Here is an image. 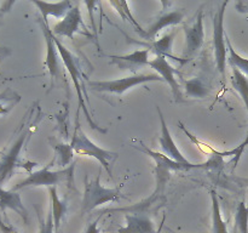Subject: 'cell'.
I'll list each match as a JSON object with an SVG mask.
<instances>
[{
    "label": "cell",
    "instance_id": "6da1fadb",
    "mask_svg": "<svg viewBox=\"0 0 248 233\" xmlns=\"http://www.w3.org/2000/svg\"><path fill=\"white\" fill-rule=\"evenodd\" d=\"M140 146H133L135 148H137L138 150L143 153H147L149 157H152L155 162V176H156V188H155V194L157 196H161L165 192V187H166L167 182L171 179L172 171H182V170H194V169H207L211 167L216 163L217 158H222L220 155H215L212 159H210L206 163H200V164H181V163H177L174 160L170 159L167 155L162 154V153L155 152V150L148 148L142 141H140Z\"/></svg>",
    "mask_w": 248,
    "mask_h": 233
},
{
    "label": "cell",
    "instance_id": "7a4b0ae2",
    "mask_svg": "<svg viewBox=\"0 0 248 233\" xmlns=\"http://www.w3.org/2000/svg\"><path fill=\"white\" fill-rule=\"evenodd\" d=\"M101 172L102 170H99L96 179L91 180V181L85 179V191L81 204V210L84 214L94 210L99 205L110 203V201H118L120 198H124L120 192L123 184L118 186L116 188H106L102 186Z\"/></svg>",
    "mask_w": 248,
    "mask_h": 233
},
{
    "label": "cell",
    "instance_id": "3957f363",
    "mask_svg": "<svg viewBox=\"0 0 248 233\" xmlns=\"http://www.w3.org/2000/svg\"><path fill=\"white\" fill-rule=\"evenodd\" d=\"M78 125L75 128L74 135H73L70 146L74 150V153L78 155H85V157L96 158L103 167H106L107 172L111 176L110 162L118 158V153L111 152V150H104L94 145L91 140L86 136V133L82 131L81 126L79 124V119H77Z\"/></svg>",
    "mask_w": 248,
    "mask_h": 233
},
{
    "label": "cell",
    "instance_id": "277c9868",
    "mask_svg": "<svg viewBox=\"0 0 248 233\" xmlns=\"http://www.w3.org/2000/svg\"><path fill=\"white\" fill-rule=\"evenodd\" d=\"M55 36V35H53ZM55 44L56 48H57L58 52H60L61 58H62V62L64 65V67L67 68V70L69 72L70 77H72L73 83H74L75 87H77V92H78V100H79V107L80 108L84 109V113L86 116L87 120H89L90 125H91L92 129H96V130L101 131V133H107V130H103V129L99 128L98 125L92 121L91 119V114H90L89 109H87L86 103H85V96L82 94V86H81V73H80L79 69V65H78V60L64 45L60 41V39H57L55 36Z\"/></svg>",
    "mask_w": 248,
    "mask_h": 233
},
{
    "label": "cell",
    "instance_id": "5b68a950",
    "mask_svg": "<svg viewBox=\"0 0 248 233\" xmlns=\"http://www.w3.org/2000/svg\"><path fill=\"white\" fill-rule=\"evenodd\" d=\"M149 82H164L159 74H135L132 77L121 78L114 80H101V82H89L87 85L91 90L98 92H110L115 95H123L131 87Z\"/></svg>",
    "mask_w": 248,
    "mask_h": 233
},
{
    "label": "cell",
    "instance_id": "8992f818",
    "mask_svg": "<svg viewBox=\"0 0 248 233\" xmlns=\"http://www.w3.org/2000/svg\"><path fill=\"white\" fill-rule=\"evenodd\" d=\"M73 170L74 166H69L64 170L60 171H52L48 169V166L43 167L41 170H38L35 172H31L27 179L17 183L12 188V191H18V189L26 188V187H38V186H47V187H56L57 184L62 182H72L73 180Z\"/></svg>",
    "mask_w": 248,
    "mask_h": 233
},
{
    "label": "cell",
    "instance_id": "52a82bcc",
    "mask_svg": "<svg viewBox=\"0 0 248 233\" xmlns=\"http://www.w3.org/2000/svg\"><path fill=\"white\" fill-rule=\"evenodd\" d=\"M229 1H224L217 14L213 18V46H215V57L218 72L222 74V78H225V67L228 62V46H227V34L224 31V16L225 7Z\"/></svg>",
    "mask_w": 248,
    "mask_h": 233
},
{
    "label": "cell",
    "instance_id": "ba28073f",
    "mask_svg": "<svg viewBox=\"0 0 248 233\" xmlns=\"http://www.w3.org/2000/svg\"><path fill=\"white\" fill-rule=\"evenodd\" d=\"M29 130H31L29 126L26 128L23 124L21 126V133L17 136L16 141L12 143L10 150L0 158V186L11 179L17 166H22L21 163H19V154H21L24 142L29 136V133H31Z\"/></svg>",
    "mask_w": 248,
    "mask_h": 233
},
{
    "label": "cell",
    "instance_id": "9c48e42d",
    "mask_svg": "<svg viewBox=\"0 0 248 233\" xmlns=\"http://www.w3.org/2000/svg\"><path fill=\"white\" fill-rule=\"evenodd\" d=\"M40 26L41 29H43L44 36H45L46 40V48H47V53H46L45 58V66L47 68L48 73H50L51 77V86H53V83H55L56 79L58 78H62V70L63 66L61 65V61L62 58H58V50L56 48L55 44V36H53L52 31L48 28L47 22L44 21L43 18L40 19Z\"/></svg>",
    "mask_w": 248,
    "mask_h": 233
},
{
    "label": "cell",
    "instance_id": "30bf717a",
    "mask_svg": "<svg viewBox=\"0 0 248 233\" xmlns=\"http://www.w3.org/2000/svg\"><path fill=\"white\" fill-rule=\"evenodd\" d=\"M184 33H186V56L190 57L199 51L205 40V28H203V11L200 10L195 16L193 23L184 24Z\"/></svg>",
    "mask_w": 248,
    "mask_h": 233
},
{
    "label": "cell",
    "instance_id": "8fae6325",
    "mask_svg": "<svg viewBox=\"0 0 248 233\" xmlns=\"http://www.w3.org/2000/svg\"><path fill=\"white\" fill-rule=\"evenodd\" d=\"M149 66L152 68H154V69L157 72V74L164 79V82H166L167 84L171 86L174 101L184 102L183 92H182L181 86H179L178 82H177L176 79V75H174L177 72L176 69L170 65L166 56H162V55L155 56L154 60H152L149 62Z\"/></svg>",
    "mask_w": 248,
    "mask_h": 233
},
{
    "label": "cell",
    "instance_id": "7c38bea8",
    "mask_svg": "<svg viewBox=\"0 0 248 233\" xmlns=\"http://www.w3.org/2000/svg\"><path fill=\"white\" fill-rule=\"evenodd\" d=\"M80 27L86 28L84 21H82L80 5L77 4L61 21H58L53 26L52 34L55 36H65V38L74 39V34L80 32Z\"/></svg>",
    "mask_w": 248,
    "mask_h": 233
},
{
    "label": "cell",
    "instance_id": "4fadbf2b",
    "mask_svg": "<svg viewBox=\"0 0 248 233\" xmlns=\"http://www.w3.org/2000/svg\"><path fill=\"white\" fill-rule=\"evenodd\" d=\"M156 109L160 116V123H161V136H160L159 138V142L162 152L165 153V155H167L170 159L174 160V162L181 163V164H190V162H188V160L184 158V155L182 154L181 150L177 147L176 142H174L173 138H172V135L171 133H170L169 128H167L166 120H165L164 114H162L160 107L157 106Z\"/></svg>",
    "mask_w": 248,
    "mask_h": 233
},
{
    "label": "cell",
    "instance_id": "5bb4252c",
    "mask_svg": "<svg viewBox=\"0 0 248 233\" xmlns=\"http://www.w3.org/2000/svg\"><path fill=\"white\" fill-rule=\"evenodd\" d=\"M126 225L116 233H156L154 222L147 214H126Z\"/></svg>",
    "mask_w": 248,
    "mask_h": 233
},
{
    "label": "cell",
    "instance_id": "9a60e30c",
    "mask_svg": "<svg viewBox=\"0 0 248 233\" xmlns=\"http://www.w3.org/2000/svg\"><path fill=\"white\" fill-rule=\"evenodd\" d=\"M7 209L14 210L15 213L21 216L24 223H28V211H27L26 206L22 203L19 193L12 191V189L11 191H6V189L0 186V213L4 215L5 218H6L5 211Z\"/></svg>",
    "mask_w": 248,
    "mask_h": 233
},
{
    "label": "cell",
    "instance_id": "2e32d148",
    "mask_svg": "<svg viewBox=\"0 0 248 233\" xmlns=\"http://www.w3.org/2000/svg\"><path fill=\"white\" fill-rule=\"evenodd\" d=\"M184 18V12L179 11V10H174V11L165 12L161 16L157 17L156 21L149 27L147 32H144V35L143 38L147 39V40L155 41V36L159 33L161 29L166 28L169 26H176V24L181 23Z\"/></svg>",
    "mask_w": 248,
    "mask_h": 233
},
{
    "label": "cell",
    "instance_id": "e0dca14e",
    "mask_svg": "<svg viewBox=\"0 0 248 233\" xmlns=\"http://www.w3.org/2000/svg\"><path fill=\"white\" fill-rule=\"evenodd\" d=\"M31 2L38 7L45 22H47L48 16H53L56 18H63L73 7V2L70 0H63V1L58 2H46L41 1V0H33Z\"/></svg>",
    "mask_w": 248,
    "mask_h": 233
},
{
    "label": "cell",
    "instance_id": "ac0fdd59",
    "mask_svg": "<svg viewBox=\"0 0 248 233\" xmlns=\"http://www.w3.org/2000/svg\"><path fill=\"white\" fill-rule=\"evenodd\" d=\"M149 48L143 49V50H137L132 53L124 56H114L110 55L111 62L115 63L120 68H127L132 70L135 67H140V66L149 65Z\"/></svg>",
    "mask_w": 248,
    "mask_h": 233
},
{
    "label": "cell",
    "instance_id": "d6986e66",
    "mask_svg": "<svg viewBox=\"0 0 248 233\" xmlns=\"http://www.w3.org/2000/svg\"><path fill=\"white\" fill-rule=\"evenodd\" d=\"M50 197H51V213L53 217V225H55L56 233L58 232L61 226V220L65 215L68 210V205L65 201H62L57 194V188L56 187H50Z\"/></svg>",
    "mask_w": 248,
    "mask_h": 233
},
{
    "label": "cell",
    "instance_id": "ffe728a7",
    "mask_svg": "<svg viewBox=\"0 0 248 233\" xmlns=\"http://www.w3.org/2000/svg\"><path fill=\"white\" fill-rule=\"evenodd\" d=\"M210 194L211 199H212V233H229L227 223L222 217L217 192L215 189H211Z\"/></svg>",
    "mask_w": 248,
    "mask_h": 233
},
{
    "label": "cell",
    "instance_id": "44dd1931",
    "mask_svg": "<svg viewBox=\"0 0 248 233\" xmlns=\"http://www.w3.org/2000/svg\"><path fill=\"white\" fill-rule=\"evenodd\" d=\"M184 89L188 96L196 97V99H203L210 94V86L201 78H191L189 80H184Z\"/></svg>",
    "mask_w": 248,
    "mask_h": 233
},
{
    "label": "cell",
    "instance_id": "7402d4cb",
    "mask_svg": "<svg viewBox=\"0 0 248 233\" xmlns=\"http://www.w3.org/2000/svg\"><path fill=\"white\" fill-rule=\"evenodd\" d=\"M232 84L234 86V89L241 96L242 101H244L248 112V77H246L242 72H240L237 68H232Z\"/></svg>",
    "mask_w": 248,
    "mask_h": 233
},
{
    "label": "cell",
    "instance_id": "603a6c76",
    "mask_svg": "<svg viewBox=\"0 0 248 233\" xmlns=\"http://www.w3.org/2000/svg\"><path fill=\"white\" fill-rule=\"evenodd\" d=\"M227 46H228V52H229L228 63H229L232 68H237L240 72H242L246 77H248V60L247 58L242 57L241 55H239V53L235 51V49L232 48V43H230V39L228 35H227Z\"/></svg>",
    "mask_w": 248,
    "mask_h": 233
},
{
    "label": "cell",
    "instance_id": "cb8c5ba5",
    "mask_svg": "<svg viewBox=\"0 0 248 233\" xmlns=\"http://www.w3.org/2000/svg\"><path fill=\"white\" fill-rule=\"evenodd\" d=\"M21 101V96L11 89H6L0 94V116H5L9 113L18 102Z\"/></svg>",
    "mask_w": 248,
    "mask_h": 233
},
{
    "label": "cell",
    "instance_id": "d4e9b609",
    "mask_svg": "<svg viewBox=\"0 0 248 233\" xmlns=\"http://www.w3.org/2000/svg\"><path fill=\"white\" fill-rule=\"evenodd\" d=\"M110 5L111 6L115 7L116 12L120 15L121 18H123L124 21L131 22V24L136 27V29H137L138 33H140L142 36L144 35V32L142 31V27L138 24V22L136 21L135 17L132 16V14H131V10H130V7H128L127 1H110Z\"/></svg>",
    "mask_w": 248,
    "mask_h": 233
},
{
    "label": "cell",
    "instance_id": "484cf974",
    "mask_svg": "<svg viewBox=\"0 0 248 233\" xmlns=\"http://www.w3.org/2000/svg\"><path fill=\"white\" fill-rule=\"evenodd\" d=\"M235 228L240 233H248V205L239 201L235 211Z\"/></svg>",
    "mask_w": 248,
    "mask_h": 233
},
{
    "label": "cell",
    "instance_id": "4316f807",
    "mask_svg": "<svg viewBox=\"0 0 248 233\" xmlns=\"http://www.w3.org/2000/svg\"><path fill=\"white\" fill-rule=\"evenodd\" d=\"M174 34L176 33H170L166 35L162 36L159 40H155L153 43L152 48L153 51H155V53L162 56H171V50H172V44H173Z\"/></svg>",
    "mask_w": 248,
    "mask_h": 233
},
{
    "label": "cell",
    "instance_id": "83f0119b",
    "mask_svg": "<svg viewBox=\"0 0 248 233\" xmlns=\"http://www.w3.org/2000/svg\"><path fill=\"white\" fill-rule=\"evenodd\" d=\"M56 150V157L58 158V164L61 166H67L69 163L72 162L73 157H74V150L70 145H65V143H58V145L53 146Z\"/></svg>",
    "mask_w": 248,
    "mask_h": 233
},
{
    "label": "cell",
    "instance_id": "f1b7e54d",
    "mask_svg": "<svg viewBox=\"0 0 248 233\" xmlns=\"http://www.w3.org/2000/svg\"><path fill=\"white\" fill-rule=\"evenodd\" d=\"M39 233H56L55 225H53L52 213H48L45 220L40 217V232Z\"/></svg>",
    "mask_w": 248,
    "mask_h": 233
},
{
    "label": "cell",
    "instance_id": "f546056e",
    "mask_svg": "<svg viewBox=\"0 0 248 233\" xmlns=\"http://www.w3.org/2000/svg\"><path fill=\"white\" fill-rule=\"evenodd\" d=\"M0 233H19L14 226L10 225L7 218L2 217L1 214H0Z\"/></svg>",
    "mask_w": 248,
    "mask_h": 233
},
{
    "label": "cell",
    "instance_id": "4dcf8cb0",
    "mask_svg": "<svg viewBox=\"0 0 248 233\" xmlns=\"http://www.w3.org/2000/svg\"><path fill=\"white\" fill-rule=\"evenodd\" d=\"M98 221H99V218H97L96 221H93V222L90 223L89 227H87V230H86V233H99Z\"/></svg>",
    "mask_w": 248,
    "mask_h": 233
},
{
    "label": "cell",
    "instance_id": "1f68e13d",
    "mask_svg": "<svg viewBox=\"0 0 248 233\" xmlns=\"http://www.w3.org/2000/svg\"><path fill=\"white\" fill-rule=\"evenodd\" d=\"M235 6L239 12H248V1H237Z\"/></svg>",
    "mask_w": 248,
    "mask_h": 233
},
{
    "label": "cell",
    "instance_id": "d6a6232c",
    "mask_svg": "<svg viewBox=\"0 0 248 233\" xmlns=\"http://www.w3.org/2000/svg\"><path fill=\"white\" fill-rule=\"evenodd\" d=\"M248 145V133H247V137H246V140L244 141V142L241 143V145L240 146H237V148H239V152H240V155L242 154V152H244V150L245 148H246V146Z\"/></svg>",
    "mask_w": 248,
    "mask_h": 233
},
{
    "label": "cell",
    "instance_id": "836d02e7",
    "mask_svg": "<svg viewBox=\"0 0 248 233\" xmlns=\"http://www.w3.org/2000/svg\"><path fill=\"white\" fill-rule=\"evenodd\" d=\"M164 223H165V216H164V218H162L161 225H160V227L157 228V232L156 233H161L162 232V227H164Z\"/></svg>",
    "mask_w": 248,
    "mask_h": 233
},
{
    "label": "cell",
    "instance_id": "e575fe53",
    "mask_svg": "<svg viewBox=\"0 0 248 233\" xmlns=\"http://www.w3.org/2000/svg\"><path fill=\"white\" fill-rule=\"evenodd\" d=\"M2 155H4V150H0V158H1Z\"/></svg>",
    "mask_w": 248,
    "mask_h": 233
},
{
    "label": "cell",
    "instance_id": "d590c367",
    "mask_svg": "<svg viewBox=\"0 0 248 233\" xmlns=\"http://www.w3.org/2000/svg\"><path fill=\"white\" fill-rule=\"evenodd\" d=\"M247 205H248V204H247Z\"/></svg>",
    "mask_w": 248,
    "mask_h": 233
}]
</instances>
